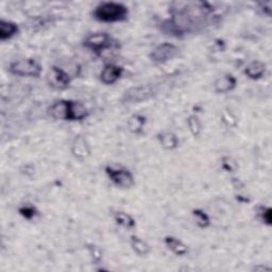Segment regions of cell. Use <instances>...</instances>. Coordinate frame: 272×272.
<instances>
[{"instance_id":"ba28073f","label":"cell","mask_w":272,"mask_h":272,"mask_svg":"<svg viewBox=\"0 0 272 272\" xmlns=\"http://www.w3.org/2000/svg\"><path fill=\"white\" fill-rule=\"evenodd\" d=\"M70 150H71V154L73 155V157L77 158L78 160H81V162L88 159L92 154L91 145L88 142V140H86L82 135H77L76 138L73 139L71 143Z\"/></svg>"},{"instance_id":"cb8c5ba5","label":"cell","mask_w":272,"mask_h":272,"mask_svg":"<svg viewBox=\"0 0 272 272\" xmlns=\"http://www.w3.org/2000/svg\"><path fill=\"white\" fill-rule=\"evenodd\" d=\"M271 208L270 207H266V206H261L258 207V217L261 218V220L264 222L265 225L267 226H271V220H272V217H271Z\"/></svg>"},{"instance_id":"ffe728a7","label":"cell","mask_w":272,"mask_h":272,"mask_svg":"<svg viewBox=\"0 0 272 272\" xmlns=\"http://www.w3.org/2000/svg\"><path fill=\"white\" fill-rule=\"evenodd\" d=\"M193 216L196 220L197 226L201 229H206L211 225V219H209L208 215L200 208L193 209Z\"/></svg>"},{"instance_id":"603a6c76","label":"cell","mask_w":272,"mask_h":272,"mask_svg":"<svg viewBox=\"0 0 272 272\" xmlns=\"http://www.w3.org/2000/svg\"><path fill=\"white\" fill-rule=\"evenodd\" d=\"M19 214L27 220H31L33 219L36 214H38V211H36V208L33 205H23L19 208Z\"/></svg>"},{"instance_id":"ac0fdd59","label":"cell","mask_w":272,"mask_h":272,"mask_svg":"<svg viewBox=\"0 0 272 272\" xmlns=\"http://www.w3.org/2000/svg\"><path fill=\"white\" fill-rule=\"evenodd\" d=\"M67 102L68 100H58L49 107V113H50L51 117L57 120H66Z\"/></svg>"},{"instance_id":"2e32d148","label":"cell","mask_w":272,"mask_h":272,"mask_svg":"<svg viewBox=\"0 0 272 272\" xmlns=\"http://www.w3.org/2000/svg\"><path fill=\"white\" fill-rule=\"evenodd\" d=\"M147 123V117L142 114H133L128 120V129L132 134L142 135Z\"/></svg>"},{"instance_id":"d4e9b609","label":"cell","mask_w":272,"mask_h":272,"mask_svg":"<svg viewBox=\"0 0 272 272\" xmlns=\"http://www.w3.org/2000/svg\"><path fill=\"white\" fill-rule=\"evenodd\" d=\"M88 249L90 251V254L92 256V259H93V262L95 264H99L101 262V259H102V252L101 250L98 248L97 246H94V244H90L88 246Z\"/></svg>"},{"instance_id":"9c48e42d","label":"cell","mask_w":272,"mask_h":272,"mask_svg":"<svg viewBox=\"0 0 272 272\" xmlns=\"http://www.w3.org/2000/svg\"><path fill=\"white\" fill-rule=\"evenodd\" d=\"M90 115L89 110L82 102L68 100L67 102V121H80L88 118Z\"/></svg>"},{"instance_id":"d6986e66","label":"cell","mask_w":272,"mask_h":272,"mask_svg":"<svg viewBox=\"0 0 272 272\" xmlns=\"http://www.w3.org/2000/svg\"><path fill=\"white\" fill-rule=\"evenodd\" d=\"M114 220L116 224L122 228H126L128 230H132L136 227L135 219L128 213L118 211L114 213Z\"/></svg>"},{"instance_id":"7a4b0ae2","label":"cell","mask_w":272,"mask_h":272,"mask_svg":"<svg viewBox=\"0 0 272 272\" xmlns=\"http://www.w3.org/2000/svg\"><path fill=\"white\" fill-rule=\"evenodd\" d=\"M9 71L18 77L39 78L42 73V65L34 59H22L12 62Z\"/></svg>"},{"instance_id":"9a60e30c","label":"cell","mask_w":272,"mask_h":272,"mask_svg":"<svg viewBox=\"0 0 272 272\" xmlns=\"http://www.w3.org/2000/svg\"><path fill=\"white\" fill-rule=\"evenodd\" d=\"M164 242L167 248L177 256H184L188 253V247L175 236H166Z\"/></svg>"},{"instance_id":"83f0119b","label":"cell","mask_w":272,"mask_h":272,"mask_svg":"<svg viewBox=\"0 0 272 272\" xmlns=\"http://www.w3.org/2000/svg\"><path fill=\"white\" fill-rule=\"evenodd\" d=\"M254 270H255V271H258V270H261V271H262V270H264V271H265V270H266V271H270L271 269H270L269 267H266V266H258V267H255Z\"/></svg>"},{"instance_id":"5b68a950","label":"cell","mask_w":272,"mask_h":272,"mask_svg":"<svg viewBox=\"0 0 272 272\" xmlns=\"http://www.w3.org/2000/svg\"><path fill=\"white\" fill-rule=\"evenodd\" d=\"M155 92L152 86L150 85H141V86H134L127 90L122 95L121 101L123 103L128 104H135L141 103L144 101L149 100L153 96Z\"/></svg>"},{"instance_id":"3957f363","label":"cell","mask_w":272,"mask_h":272,"mask_svg":"<svg viewBox=\"0 0 272 272\" xmlns=\"http://www.w3.org/2000/svg\"><path fill=\"white\" fill-rule=\"evenodd\" d=\"M105 174L113 184L119 188L129 189L132 188L135 184L134 176L126 167L119 165H107L105 167Z\"/></svg>"},{"instance_id":"8fae6325","label":"cell","mask_w":272,"mask_h":272,"mask_svg":"<svg viewBox=\"0 0 272 272\" xmlns=\"http://www.w3.org/2000/svg\"><path fill=\"white\" fill-rule=\"evenodd\" d=\"M237 85V79L232 73L220 76L214 83V90L217 94H227L232 92Z\"/></svg>"},{"instance_id":"8992f818","label":"cell","mask_w":272,"mask_h":272,"mask_svg":"<svg viewBox=\"0 0 272 272\" xmlns=\"http://www.w3.org/2000/svg\"><path fill=\"white\" fill-rule=\"evenodd\" d=\"M179 48L170 43H163L156 46L150 53V59L155 64H165L179 55Z\"/></svg>"},{"instance_id":"7c38bea8","label":"cell","mask_w":272,"mask_h":272,"mask_svg":"<svg viewBox=\"0 0 272 272\" xmlns=\"http://www.w3.org/2000/svg\"><path fill=\"white\" fill-rule=\"evenodd\" d=\"M267 70V66L262 61H252L251 63L247 65L244 68V75L251 80H259L262 79Z\"/></svg>"},{"instance_id":"52a82bcc","label":"cell","mask_w":272,"mask_h":272,"mask_svg":"<svg viewBox=\"0 0 272 272\" xmlns=\"http://www.w3.org/2000/svg\"><path fill=\"white\" fill-rule=\"evenodd\" d=\"M71 78L68 73L58 66H52L47 75L48 85L57 91H64L69 88Z\"/></svg>"},{"instance_id":"5bb4252c","label":"cell","mask_w":272,"mask_h":272,"mask_svg":"<svg viewBox=\"0 0 272 272\" xmlns=\"http://www.w3.org/2000/svg\"><path fill=\"white\" fill-rule=\"evenodd\" d=\"M19 32L18 24L10 20H0V41L5 42L14 38Z\"/></svg>"},{"instance_id":"4316f807","label":"cell","mask_w":272,"mask_h":272,"mask_svg":"<svg viewBox=\"0 0 272 272\" xmlns=\"http://www.w3.org/2000/svg\"><path fill=\"white\" fill-rule=\"evenodd\" d=\"M259 7H261L262 11L264 13L268 16L271 15V8H272V3L268 2V3H259Z\"/></svg>"},{"instance_id":"277c9868","label":"cell","mask_w":272,"mask_h":272,"mask_svg":"<svg viewBox=\"0 0 272 272\" xmlns=\"http://www.w3.org/2000/svg\"><path fill=\"white\" fill-rule=\"evenodd\" d=\"M113 45V39L106 32H97L89 35L83 42V46L96 53L101 56L106 49L111 48Z\"/></svg>"},{"instance_id":"484cf974","label":"cell","mask_w":272,"mask_h":272,"mask_svg":"<svg viewBox=\"0 0 272 272\" xmlns=\"http://www.w3.org/2000/svg\"><path fill=\"white\" fill-rule=\"evenodd\" d=\"M222 120H224L227 125L230 127H235L236 126V122H237L236 117H235L233 115V113L230 112L229 110L224 111V113H222Z\"/></svg>"},{"instance_id":"6da1fadb","label":"cell","mask_w":272,"mask_h":272,"mask_svg":"<svg viewBox=\"0 0 272 272\" xmlns=\"http://www.w3.org/2000/svg\"><path fill=\"white\" fill-rule=\"evenodd\" d=\"M128 8L125 5L114 2L99 4L93 12L94 18L101 22L123 21L128 18Z\"/></svg>"},{"instance_id":"44dd1931","label":"cell","mask_w":272,"mask_h":272,"mask_svg":"<svg viewBox=\"0 0 272 272\" xmlns=\"http://www.w3.org/2000/svg\"><path fill=\"white\" fill-rule=\"evenodd\" d=\"M187 126H188L189 132L192 133L194 138H198V136H200V134L202 132V123H201V120L199 119V117H198L197 115L188 116Z\"/></svg>"},{"instance_id":"e0dca14e","label":"cell","mask_w":272,"mask_h":272,"mask_svg":"<svg viewBox=\"0 0 272 272\" xmlns=\"http://www.w3.org/2000/svg\"><path fill=\"white\" fill-rule=\"evenodd\" d=\"M130 243L132 250L140 256H147L151 251L150 246L136 235H132L130 237Z\"/></svg>"},{"instance_id":"30bf717a","label":"cell","mask_w":272,"mask_h":272,"mask_svg":"<svg viewBox=\"0 0 272 272\" xmlns=\"http://www.w3.org/2000/svg\"><path fill=\"white\" fill-rule=\"evenodd\" d=\"M123 68L119 65L108 63L105 64L100 72V80L105 85L115 84L122 76Z\"/></svg>"},{"instance_id":"4fadbf2b","label":"cell","mask_w":272,"mask_h":272,"mask_svg":"<svg viewBox=\"0 0 272 272\" xmlns=\"http://www.w3.org/2000/svg\"><path fill=\"white\" fill-rule=\"evenodd\" d=\"M157 140L165 150H176L180 145L178 136L171 131H163L157 134Z\"/></svg>"},{"instance_id":"7402d4cb","label":"cell","mask_w":272,"mask_h":272,"mask_svg":"<svg viewBox=\"0 0 272 272\" xmlns=\"http://www.w3.org/2000/svg\"><path fill=\"white\" fill-rule=\"evenodd\" d=\"M221 168L227 172H235L238 169L236 160L230 156H224L221 159Z\"/></svg>"}]
</instances>
